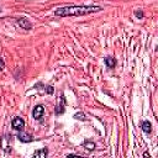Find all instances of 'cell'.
Here are the masks:
<instances>
[{"mask_svg": "<svg viewBox=\"0 0 158 158\" xmlns=\"http://www.w3.org/2000/svg\"><path fill=\"white\" fill-rule=\"evenodd\" d=\"M102 7L99 5H68L54 10V15L59 17L67 16H84L101 11Z\"/></svg>", "mask_w": 158, "mask_h": 158, "instance_id": "1", "label": "cell"}, {"mask_svg": "<svg viewBox=\"0 0 158 158\" xmlns=\"http://www.w3.org/2000/svg\"><path fill=\"white\" fill-rule=\"evenodd\" d=\"M43 115H44V106L41 105V104L40 105H36L33 107V110H32V117L35 120H41L42 121Z\"/></svg>", "mask_w": 158, "mask_h": 158, "instance_id": "2", "label": "cell"}, {"mask_svg": "<svg viewBox=\"0 0 158 158\" xmlns=\"http://www.w3.org/2000/svg\"><path fill=\"white\" fill-rule=\"evenodd\" d=\"M11 127H12L14 130H16V131L23 130V127H25V121H23V118L20 117V116L14 117L12 121H11Z\"/></svg>", "mask_w": 158, "mask_h": 158, "instance_id": "3", "label": "cell"}, {"mask_svg": "<svg viewBox=\"0 0 158 158\" xmlns=\"http://www.w3.org/2000/svg\"><path fill=\"white\" fill-rule=\"evenodd\" d=\"M64 106H65V98H64V94L62 93V95H60V104L56 105V107H54V114H56L57 116L64 114V111H65Z\"/></svg>", "mask_w": 158, "mask_h": 158, "instance_id": "4", "label": "cell"}, {"mask_svg": "<svg viewBox=\"0 0 158 158\" xmlns=\"http://www.w3.org/2000/svg\"><path fill=\"white\" fill-rule=\"evenodd\" d=\"M16 22H17V25H19L21 28H23V30H27V31H28V30L32 28V23H31V21L27 20V19H25V17H20V19H17Z\"/></svg>", "mask_w": 158, "mask_h": 158, "instance_id": "5", "label": "cell"}, {"mask_svg": "<svg viewBox=\"0 0 158 158\" xmlns=\"http://www.w3.org/2000/svg\"><path fill=\"white\" fill-rule=\"evenodd\" d=\"M17 138H19L20 142H22V143H28V142H31V141L33 139L32 135H30V133H27V132H23L22 130L19 131V133H17Z\"/></svg>", "mask_w": 158, "mask_h": 158, "instance_id": "6", "label": "cell"}, {"mask_svg": "<svg viewBox=\"0 0 158 158\" xmlns=\"http://www.w3.org/2000/svg\"><path fill=\"white\" fill-rule=\"evenodd\" d=\"M48 156V148L44 147V148H41V149H36L32 154L33 158H46Z\"/></svg>", "mask_w": 158, "mask_h": 158, "instance_id": "7", "label": "cell"}, {"mask_svg": "<svg viewBox=\"0 0 158 158\" xmlns=\"http://www.w3.org/2000/svg\"><path fill=\"white\" fill-rule=\"evenodd\" d=\"M104 63H105V65H106L109 69H114V68L116 67V63H117V62H116V59H115L114 57H109V56H107V57L104 58Z\"/></svg>", "mask_w": 158, "mask_h": 158, "instance_id": "8", "label": "cell"}, {"mask_svg": "<svg viewBox=\"0 0 158 158\" xmlns=\"http://www.w3.org/2000/svg\"><path fill=\"white\" fill-rule=\"evenodd\" d=\"M141 128H142V131H143L144 133L149 135V133L152 132V123H151L148 120H144V121L141 122Z\"/></svg>", "mask_w": 158, "mask_h": 158, "instance_id": "9", "label": "cell"}, {"mask_svg": "<svg viewBox=\"0 0 158 158\" xmlns=\"http://www.w3.org/2000/svg\"><path fill=\"white\" fill-rule=\"evenodd\" d=\"M81 146H83V148H85V149L89 151V152H91V151H94V149L96 148V144H95L93 141H89V139H85Z\"/></svg>", "mask_w": 158, "mask_h": 158, "instance_id": "10", "label": "cell"}, {"mask_svg": "<svg viewBox=\"0 0 158 158\" xmlns=\"http://www.w3.org/2000/svg\"><path fill=\"white\" fill-rule=\"evenodd\" d=\"M73 118H75V120H79V121H85V120H86V116H85V114H84V112L79 111V112L74 114Z\"/></svg>", "mask_w": 158, "mask_h": 158, "instance_id": "11", "label": "cell"}, {"mask_svg": "<svg viewBox=\"0 0 158 158\" xmlns=\"http://www.w3.org/2000/svg\"><path fill=\"white\" fill-rule=\"evenodd\" d=\"M44 89H46L44 91H46L47 94H49V95H52V94L54 93V88H53L52 85H46V86H44Z\"/></svg>", "mask_w": 158, "mask_h": 158, "instance_id": "12", "label": "cell"}, {"mask_svg": "<svg viewBox=\"0 0 158 158\" xmlns=\"http://www.w3.org/2000/svg\"><path fill=\"white\" fill-rule=\"evenodd\" d=\"M135 16H136L137 19H139V20H141V19H143L144 14H143V11H142V10H136V11H135Z\"/></svg>", "mask_w": 158, "mask_h": 158, "instance_id": "13", "label": "cell"}, {"mask_svg": "<svg viewBox=\"0 0 158 158\" xmlns=\"http://www.w3.org/2000/svg\"><path fill=\"white\" fill-rule=\"evenodd\" d=\"M4 68H5V62L2 58H0V70H2Z\"/></svg>", "mask_w": 158, "mask_h": 158, "instance_id": "14", "label": "cell"}, {"mask_svg": "<svg viewBox=\"0 0 158 158\" xmlns=\"http://www.w3.org/2000/svg\"><path fill=\"white\" fill-rule=\"evenodd\" d=\"M143 157H148V158H149L151 156H149V153H148V152H144V153H143Z\"/></svg>", "mask_w": 158, "mask_h": 158, "instance_id": "15", "label": "cell"}]
</instances>
